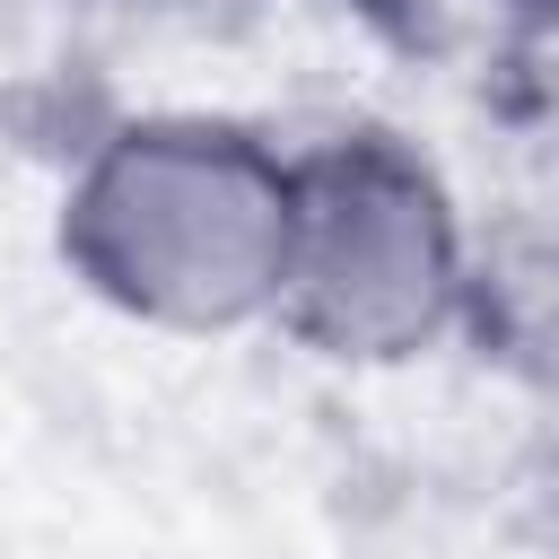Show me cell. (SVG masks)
Segmentation results:
<instances>
[{"mask_svg": "<svg viewBox=\"0 0 559 559\" xmlns=\"http://www.w3.org/2000/svg\"><path fill=\"white\" fill-rule=\"evenodd\" d=\"M271 332L358 376L419 367L472 332V210L419 140L384 122L297 140Z\"/></svg>", "mask_w": 559, "mask_h": 559, "instance_id": "cell-2", "label": "cell"}, {"mask_svg": "<svg viewBox=\"0 0 559 559\" xmlns=\"http://www.w3.org/2000/svg\"><path fill=\"white\" fill-rule=\"evenodd\" d=\"M323 9H358V17H393V9H411V0H323Z\"/></svg>", "mask_w": 559, "mask_h": 559, "instance_id": "cell-4", "label": "cell"}, {"mask_svg": "<svg viewBox=\"0 0 559 559\" xmlns=\"http://www.w3.org/2000/svg\"><path fill=\"white\" fill-rule=\"evenodd\" d=\"M542 9H559V0H542Z\"/></svg>", "mask_w": 559, "mask_h": 559, "instance_id": "cell-5", "label": "cell"}, {"mask_svg": "<svg viewBox=\"0 0 559 559\" xmlns=\"http://www.w3.org/2000/svg\"><path fill=\"white\" fill-rule=\"evenodd\" d=\"M524 376L559 384V183L472 218V332Z\"/></svg>", "mask_w": 559, "mask_h": 559, "instance_id": "cell-3", "label": "cell"}, {"mask_svg": "<svg viewBox=\"0 0 559 559\" xmlns=\"http://www.w3.org/2000/svg\"><path fill=\"white\" fill-rule=\"evenodd\" d=\"M297 148L245 114H114L61 175L52 253L122 323L218 341L271 332Z\"/></svg>", "mask_w": 559, "mask_h": 559, "instance_id": "cell-1", "label": "cell"}]
</instances>
